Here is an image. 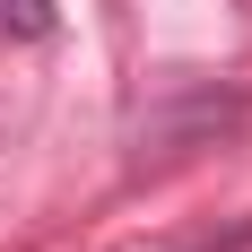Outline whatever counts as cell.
Returning <instances> with one entry per match:
<instances>
[{
  "label": "cell",
  "mask_w": 252,
  "mask_h": 252,
  "mask_svg": "<svg viewBox=\"0 0 252 252\" xmlns=\"http://www.w3.org/2000/svg\"><path fill=\"white\" fill-rule=\"evenodd\" d=\"M157 252H252V218H235L226 235H191V244H157Z\"/></svg>",
  "instance_id": "3957f363"
},
{
  "label": "cell",
  "mask_w": 252,
  "mask_h": 252,
  "mask_svg": "<svg viewBox=\"0 0 252 252\" xmlns=\"http://www.w3.org/2000/svg\"><path fill=\"white\" fill-rule=\"evenodd\" d=\"M0 35H18V44L52 35V0H0Z\"/></svg>",
  "instance_id": "7a4b0ae2"
},
{
  "label": "cell",
  "mask_w": 252,
  "mask_h": 252,
  "mask_svg": "<svg viewBox=\"0 0 252 252\" xmlns=\"http://www.w3.org/2000/svg\"><path fill=\"white\" fill-rule=\"evenodd\" d=\"M235 130H244V96H235V87H183V96H165V104L139 113L130 165L148 174V165H174V157L218 148V139H235Z\"/></svg>",
  "instance_id": "6da1fadb"
}]
</instances>
